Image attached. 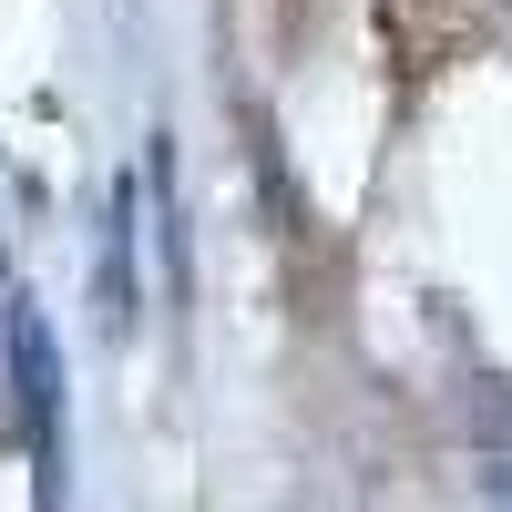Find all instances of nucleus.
Returning a JSON list of instances; mask_svg holds the SVG:
<instances>
[{"label":"nucleus","mask_w":512,"mask_h":512,"mask_svg":"<svg viewBox=\"0 0 512 512\" xmlns=\"http://www.w3.org/2000/svg\"><path fill=\"white\" fill-rule=\"evenodd\" d=\"M103 297H113V328L134 318V185H113V236H103Z\"/></svg>","instance_id":"obj_2"},{"label":"nucleus","mask_w":512,"mask_h":512,"mask_svg":"<svg viewBox=\"0 0 512 512\" xmlns=\"http://www.w3.org/2000/svg\"><path fill=\"white\" fill-rule=\"evenodd\" d=\"M21 349V431H31V461H41V502L62 492V441H52V338H41V318L11 328Z\"/></svg>","instance_id":"obj_1"}]
</instances>
